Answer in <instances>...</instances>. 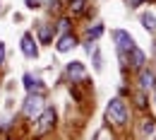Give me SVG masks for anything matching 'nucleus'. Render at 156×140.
<instances>
[{
	"mask_svg": "<svg viewBox=\"0 0 156 140\" xmlns=\"http://www.w3.org/2000/svg\"><path fill=\"white\" fill-rule=\"evenodd\" d=\"M20 48H22V53H24L27 58H36V56H39V46H36L34 34H24V36H22Z\"/></svg>",
	"mask_w": 156,
	"mask_h": 140,
	"instance_id": "39448f33",
	"label": "nucleus"
},
{
	"mask_svg": "<svg viewBox=\"0 0 156 140\" xmlns=\"http://www.w3.org/2000/svg\"><path fill=\"white\" fill-rule=\"evenodd\" d=\"M67 78L72 82H79L87 78V70H84V65L79 63V60H72V63H67Z\"/></svg>",
	"mask_w": 156,
	"mask_h": 140,
	"instance_id": "0eeeda50",
	"label": "nucleus"
},
{
	"mask_svg": "<svg viewBox=\"0 0 156 140\" xmlns=\"http://www.w3.org/2000/svg\"><path fill=\"white\" fill-rule=\"evenodd\" d=\"M77 46V36L75 34H62L58 39V44H55V48H58L60 53H67V51H72Z\"/></svg>",
	"mask_w": 156,
	"mask_h": 140,
	"instance_id": "6e6552de",
	"label": "nucleus"
},
{
	"mask_svg": "<svg viewBox=\"0 0 156 140\" xmlns=\"http://www.w3.org/2000/svg\"><path fill=\"white\" fill-rule=\"evenodd\" d=\"M53 36H55V27L53 24H41L39 27V41L41 44H48Z\"/></svg>",
	"mask_w": 156,
	"mask_h": 140,
	"instance_id": "9b49d317",
	"label": "nucleus"
},
{
	"mask_svg": "<svg viewBox=\"0 0 156 140\" xmlns=\"http://www.w3.org/2000/svg\"><path fill=\"white\" fill-rule=\"evenodd\" d=\"M24 87H27L29 94H41V92H43V82H41L39 78H34L31 73L24 75Z\"/></svg>",
	"mask_w": 156,
	"mask_h": 140,
	"instance_id": "1a4fd4ad",
	"label": "nucleus"
},
{
	"mask_svg": "<svg viewBox=\"0 0 156 140\" xmlns=\"http://www.w3.org/2000/svg\"><path fill=\"white\" fill-rule=\"evenodd\" d=\"M142 2H144V0H127V5H130V7H137V5H142Z\"/></svg>",
	"mask_w": 156,
	"mask_h": 140,
	"instance_id": "6ab92c4d",
	"label": "nucleus"
},
{
	"mask_svg": "<svg viewBox=\"0 0 156 140\" xmlns=\"http://www.w3.org/2000/svg\"><path fill=\"white\" fill-rule=\"evenodd\" d=\"M2 60H5V44L0 41V65H2Z\"/></svg>",
	"mask_w": 156,
	"mask_h": 140,
	"instance_id": "a211bd4d",
	"label": "nucleus"
},
{
	"mask_svg": "<svg viewBox=\"0 0 156 140\" xmlns=\"http://www.w3.org/2000/svg\"><path fill=\"white\" fill-rule=\"evenodd\" d=\"M58 24H60V29H62V32L67 34V29H70V20H67V17H62V20H60Z\"/></svg>",
	"mask_w": 156,
	"mask_h": 140,
	"instance_id": "4468645a",
	"label": "nucleus"
},
{
	"mask_svg": "<svg viewBox=\"0 0 156 140\" xmlns=\"http://www.w3.org/2000/svg\"><path fill=\"white\" fill-rule=\"evenodd\" d=\"M53 126H55V111H53V109H43L39 116H36L34 133H36V135H46V133H48Z\"/></svg>",
	"mask_w": 156,
	"mask_h": 140,
	"instance_id": "20e7f679",
	"label": "nucleus"
},
{
	"mask_svg": "<svg viewBox=\"0 0 156 140\" xmlns=\"http://www.w3.org/2000/svg\"><path fill=\"white\" fill-rule=\"evenodd\" d=\"M43 109H46V101H43L41 94H29V97L24 99V106H22V111H24L27 119H36Z\"/></svg>",
	"mask_w": 156,
	"mask_h": 140,
	"instance_id": "7ed1b4c3",
	"label": "nucleus"
},
{
	"mask_svg": "<svg viewBox=\"0 0 156 140\" xmlns=\"http://www.w3.org/2000/svg\"><path fill=\"white\" fill-rule=\"evenodd\" d=\"M154 131V123H151V119H147V123H144V133H151Z\"/></svg>",
	"mask_w": 156,
	"mask_h": 140,
	"instance_id": "2eb2a0df",
	"label": "nucleus"
},
{
	"mask_svg": "<svg viewBox=\"0 0 156 140\" xmlns=\"http://www.w3.org/2000/svg\"><path fill=\"white\" fill-rule=\"evenodd\" d=\"M41 0H27V7H39Z\"/></svg>",
	"mask_w": 156,
	"mask_h": 140,
	"instance_id": "f3484780",
	"label": "nucleus"
},
{
	"mask_svg": "<svg viewBox=\"0 0 156 140\" xmlns=\"http://www.w3.org/2000/svg\"><path fill=\"white\" fill-rule=\"evenodd\" d=\"M142 27L149 29V32H156V12H144L142 15Z\"/></svg>",
	"mask_w": 156,
	"mask_h": 140,
	"instance_id": "f8f14e48",
	"label": "nucleus"
},
{
	"mask_svg": "<svg viewBox=\"0 0 156 140\" xmlns=\"http://www.w3.org/2000/svg\"><path fill=\"white\" fill-rule=\"evenodd\" d=\"M41 2H46L48 7H60V0H41Z\"/></svg>",
	"mask_w": 156,
	"mask_h": 140,
	"instance_id": "dca6fc26",
	"label": "nucleus"
},
{
	"mask_svg": "<svg viewBox=\"0 0 156 140\" xmlns=\"http://www.w3.org/2000/svg\"><path fill=\"white\" fill-rule=\"evenodd\" d=\"M154 101H156V87H154Z\"/></svg>",
	"mask_w": 156,
	"mask_h": 140,
	"instance_id": "aec40b11",
	"label": "nucleus"
},
{
	"mask_svg": "<svg viewBox=\"0 0 156 140\" xmlns=\"http://www.w3.org/2000/svg\"><path fill=\"white\" fill-rule=\"evenodd\" d=\"M125 63H130L132 68H139V70H142V68H144V63H147V56H144V51H142V48H137V46H135V48L125 56Z\"/></svg>",
	"mask_w": 156,
	"mask_h": 140,
	"instance_id": "423d86ee",
	"label": "nucleus"
},
{
	"mask_svg": "<svg viewBox=\"0 0 156 140\" xmlns=\"http://www.w3.org/2000/svg\"><path fill=\"white\" fill-rule=\"evenodd\" d=\"M139 87H142L144 92H149V89L156 87V75L151 70H144V68H142V73H139Z\"/></svg>",
	"mask_w": 156,
	"mask_h": 140,
	"instance_id": "9d476101",
	"label": "nucleus"
},
{
	"mask_svg": "<svg viewBox=\"0 0 156 140\" xmlns=\"http://www.w3.org/2000/svg\"><path fill=\"white\" fill-rule=\"evenodd\" d=\"M113 39H115V48H118V53H120L122 60H125V56L137 46L135 39H132V34L125 32V29H115V32H113Z\"/></svg>",
	"mask_w": 156,
	"mask_h": 140,
	"instance_id": "f03ea898",
	"label": "nucleus"
},
{
	"mask_svg": "<svg viewBox=\"0 0 156 140\" xmlns=\"http://www.w3.org/2000/svg\"><path fill=\"white\" fill-rule=\"evenodd\" d=\"M106 119L115 126H125L127 123V104L120 99V97H113L106 106Z\"/></svg>",
	"mask_w": 156,
	"mask_h": 140,
	"instance_id": "f257e3e1",
	"label": "nucleus"
},
{
	"mask_svg": "<svg viewBox=\"0 0 156 140\" xmlns=\"http://www.w3.org/2000/svg\"><path fill=\"white\" fill-rule=\"evenodd\" d=\"M87 5H89V0H70V10H72V15H82V12L87 10Z\"/></svg>",
	"mask_w": 156,
	"mask_h": 140,
	"instance_id": "ddd939ff",
	"label": "nucleus"
}]
</instances>
